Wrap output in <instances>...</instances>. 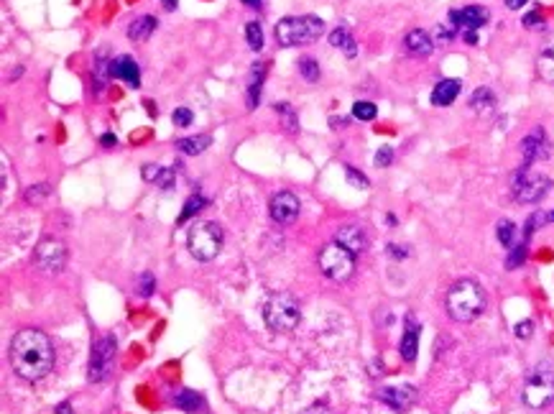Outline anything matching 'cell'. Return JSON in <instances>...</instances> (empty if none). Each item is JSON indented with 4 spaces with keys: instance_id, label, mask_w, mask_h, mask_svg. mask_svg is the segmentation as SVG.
Segmentation results:
<instances>
[{
    "instance_id": "4fadbf2b",
    "label": "cell",
    "mask_w": 554,
    "mask_h": 414,
    "mask_svg": "<svg viewBox=\"0 0 554 414\" xmlns=\"http://www.w3.org/2000/svg\"><path fill=\"white\" fill-rule=\"evenodd\" d=\"M110 77L123 79V82H128V87H133V90L141 87V69H138V62H135L133 57H128V54H120L115 59H110Z\"/></svg>"
},
{
    "instance_id": "f546056e",
    "label": "cell",
    "mask_w": 554,
    "mask_h": 414,
    "mask_svg": "<svg viewBox=\"0 0 554 414\" xmlns=\"http://www.w3.org/2000/svg\"><path fill=\"white\" fill-rule=\"evenodd\" d=\"M202 207H207V200H204L202 195H192L184 203V210H182V215H179V223H184V220H189L192 215H197Z\"/></svg>"
},
{
    "instance_id": "1f68e13d",
    "label": "cell",
    "mask_w": 554,
    "mask_h": 414,
    "mask_svg": "<svg viewBox=\"0 0 554 414\" xmlns=\"http://www.w3.org/2000/svg\"><path fill=\"white\" fill-rule=\"evenodd\" d=\"M376 105L373 102H368V100H358L353 105V118H358V120H373L376 118Z\"/></svg>"
},
{
    "instance_id": "8fae6325",
    "label": "cell",
    "mask_w": 554,
    "mask_h": 414,
    "mask_svg": "<svg viewBox=\"0 0 554 414\" xmlns=\"http://www.w3.org/2000/svg\"><path fill=\"white\" fill-rule=\"evenodd\" d=\"M299 207H302V205H299L296 195H292V192H276L269 203L271 220L278 223V225H292V223L299 218Z\"/></svg>"
},
{
    "instance_id": "7a4b0ae2",
    "label": "cell",
    "mask_w": 554,
    "mask_h": 414,
    "mask_svg": "<svg viewBox=\"0 0 554 414\" xmlns=\"http://www.w3.org/2000/svg\"><path fill=\"white\" fill-rule=\"evenodd\" d=\"M445 307L447 314L455 322H472L486 310V292H483V287H480L478 281L460 279L447 289Z\"/></svg>"
},
{
    "instance_id": "7dc6e473",
    "label": "cell",
    "mask_w": 554,
    "mask_h": 414,
    "mask_svg": "<svg viewBox=\"0 0 554 414\" xmlns=\"http://www.w3.org/2000/svg\"><path fill=\"white\" fill-rule=\"evenodd\" d=\"M54 412H57V414H75V412H72V404H69V402H61V404L57 406Z\"/></svg>"
},
{
    "instance_id": "ba28073f",
    "label": "cell",
    "mask_w": 554,
    "mask_h": 414,
    "mask_svg": "<svg viewBox=\"0 0 554 414\" xmlns=\"http://www.w3.org/2000/svg\"><path fill=\"white\" fill-rule=\"evenodd\" d=\"M552 189V179L539 177V174H529V167H521L511 179V192L513 197L524 205H534Z\"/></svg>"
},
{
    "instance_id": "c3c4849f",
    "label": "cell",
    "mask_w": 554,
    "mask_h": 414,
    "mask_svg": "<svg viewBox=\"0 0 554 414\" xmlns=\"http://www.w3.org/2000/svg\"><path fill=\"white\" fill-rule=\"evenodd\" d=\"M302 414H327V409L322 404H314V406H309V409H304Z\"/></svg>"
},
{
    "instance_id": "db71d44e",
    "label": "cell",
    "mask_w": 554,
    "mask_h": 414,
    "mask_svg": "<svg viewBox=\"0 0 554 414\" xmlns=\"http://www.w3.org/2000/svg\"><path fill=\"white\" fill-rule=\"evenodd\" d=\"M552 220H554V212H552Z\"/></svg>"
},
{
    "instance_id": "52a82bcc",
    "label": "cell",
    "mask_w": 554,
    "mask_h": 414,
    "mask_svg": "<svg viewBox=\"0 0 554 414\" xmlns=\"http://www.w3.org/2000/svg\"><path fill=\"white\" fill-rule=\"evenodd\" d=\"M319 271L332 281L350 279L355 271V254L340 243H327L319 251Z\"/></svg>"
},
{
    "instance_id": "484cf974",
    "label": "cell",
    "mask_w": 554,
    "mask_h": 414,
    "mask_svg": "<svg viewBox=\"0 0 554 414\" xmlns=\"http://www.w3.org/2000/svg\"><path fill=\"white\" fill-rule=\"evenodd\" d=\"M263 77H266V64H263V62H258V64L253 67L251 85H248V110H253L256 105H258L260 87H263Z\"/></svg>"
},
{
    "instance_id": "836d02e7",
    "label": "cell",
    "mask_w": 554,
    "mask_h": 414,
    "mask_svg": "<svg viewBox=\"0 0 554 414\" xmlns=\"http://www.w3.org/2000/svg\"><path fill=\"white\" fill-rule=\"evenodd\" d=\"M524 258H526V241L511 245V254H508V258H506V266H508V269H516V266L524 263Z\"/></svg>"
},
{
    "instance_id": "5b68a950",
    "label": "cell",
    "mask_w": 554,
    "mask_h": 414,
    "mask_svg": "<svg viewBox=\"0 0 554 414\" xmlns=\"http://www.w3.org/2000/svg\"><path fill=\"white\" fill-rule=\"evenodd\" d=\"M187 248L197 261H212L222 248V228L212 220L194 223L187 233Z\"/></svg>"
},
{
    "instance_id": "60d3db41",
    "label": "cell",
    "mask_w": 554,
    "mask_h": 414,
    "mask_svg": "<svg viewBox=\"0 0 554 414\" xmlns=\"http://www.w3.org/2000/svg\"><path fill=\"white\" fill-rule=\"evenodd\" d=\"M455 34H457V28H455L452 23H450V26H439V28H437V39H439V41H452Z\"/></svg>"
},
{
    "instance_id": "f6af8a7d",
    "label": "cell",
    "mask_w": 554,
    "mask_h": 414,
    "mask_svg": "<svg viewBox=\"0 0 554 414\" xmlns=\"http://www.w3.org/2000/svg\"><path fill=\"white\" fill-rule=\"evenodd\" d=\"M388 254L396 256V258H403V256L409 254V251H403L401 245H388Z\"/></svg>"
},
{
    "instance_id": "277c9868",
    "label": "cell",
    "mask_w": 554,
    "mask_h": 414,
    "mask_svg": "<svg viewBox=\"0 0 554 414\" xmlns=\"http://www.w3.org/2000/svg\"><path fill=\"white\" fill-rule=\"evenodd\" d=\"M299 317H302V307H299V299L289 292H276L266 299L263 305V320L271 330L276 332H289L299 325Z\"/></svg>"
},
{
    "instance_id": "bcb514c9",
    "label": "cell",
    "mask_w": 554,
    "mask_h": 414,
    "mask_svg": "<svg viewBox=\"0 0 554 414\" xmlns=\"http://www.w3.org/2000/svg\"><path fill=\"white\" fill-rule=\"evenodd\" d=\"M462 39L475 46V44H478V31H462Z\"/></svg>"
},
{
    "instance_id": "e0dca14e",
    "label": "cell",
    "mask_w": 554,
    "mask_h": 414,
    "mask_svg": "<svg viewBox=\"0 0 554 414\" xmlns=\"http://www.w3.org/2000/svg\"><path fill=\"white\" fill-rule=\"evenodd\" d=\"M403 49L409 51L412 57H429L432 49H434V41H432V36L427 31H421V28H414L406 34L403 39Z\"/></svg>"
},
{
    "instance_id": "b9f144b4",
    "label": "cell",
    "mask_w": 554,
    "mask_h": 414,
    "mask_svg": "<svg viewBox=\"0 0 554 414\" xmlns=\"http://www.w3.org/2000/svg\"><path fill=\"white\" fill-rule=\"evenodd\" d=\"M542 23H544V21H542V16H539L537 10H531V13L524 16V26H526V28H542Z\"/></svg>"
},
{
    "instance_id": "6da1fadb",
    "label": "cell",
    "mask_w": 554,
    "mask_h": 414,
    "mask_svg": "<svg viewBox=\"0 0 554 414\" xmlns=\"http://www.w3.org/2000/svg\"><path fill=\"white\" fill-rule=\"evenodd\" d=\"M10 366L26 381H39L54 368V346L41 330H21L10 340Z\"/></svg>"
},
{
    "instance_id": "e575fe53",
    "label": "cell",
    "mask_w": 554,
    "mask_h": 414,
    "mask_svg": "<svg viewBox=\"0 0 554 414\" xmlns=\"http://www.w3.org/2000/svg\"><path fill=\"white\" fill-rule=\"evenodd\" d=\"M345 177H347V182L353 187H358V189H368V177L365 174H361V171L355 169V167H345Z\"/></svg>"
},
{
    "instance_id": "9a60e30c",
    "label": "cell",
    "mask_w": 554,
    "mask_h": 414,
    "mask_svg": "<svg viewBox=\"0 0 554 414\" xmlns=\"http://www.w3.org/2000/svg\"><path fill=\"white\" fill-rule=\"evenodd\" d=\"M521 153H524V167H531L537 159H544L546 153H549L542 128H534V131L521 141Z\"/></svg>"
},
{
    "instance_id": "603a6c76",
    "label": "cell",
    "mask_w": 554,
    "mask_h": 414,
    "mask_svg": "<svg viewBox=\"0 0 554 414\" xmlns=\"http://www.w3.org/2000/svg\"><path fill=\"white\" fill-rule=\"evenodd\" d=\"M470 108L472 113H478V115H490L495 110V95L493 90H488V87H478L470 97Z\"/></svg>"
},
{
    "instance_id": "5bb4252c",
    "label": "cell",
    "mask_w": 554,
    "mask_h": 414,
    "mask_svg": "<svg viewBox=\"0 0 554 414\" xmlns=\"http://www.w3.org/2000/svg\"><path fill=\"white\" fill-rule=\"evenodd\" d=\"M381 402L391 406L394 412H406L417 402V389L414 386H386L381 391Z\"/></svg>"
},
{
    "instance_id": "f1b7e54d",
    "label": "cell",
    "mask_w": 554,
    "mask_h": 414,
    "mask_svg": "<svg viewBox=\"0 0 554 414\" xmlns=\"http://www.w3.org/2000/svg\"><path fill=\"white\" fill-rule=\"evenodd\" d=\"M245 39H248V46H251L253 51L263 49V31H260V23L248 21V26H245Z\"/></svg>"
},
{
    "instance_id": "d4e9b609",
    "label": "cell",
    "mask_w": 554,
    "mask_h": 414,
    "mask_svg": "<svg viewBox=\"0 0 554 414\" xmlns=\"http://www.w3.org/2000/svg\"><path fill=\"white\" fill-rule=\"evenodd\" d=\"M174 404L179 406V409H184V412H189V414H197V412H202L204 409V399L197 394V391H192V389H182L174 397Z\"/></svg>"
},
{
    "instance_id": "30bf717a",
    "label": "cell",
    "mask_w": 554,
    "mask_h": 414,
    "mask_svg": "<svg viewBox=\"0 0 554 414\" xmlns=\"http://www.w3.org/2000/svg\"><path fill=\"white\" fill-rule=\"evenodd\" d=\"M34 261L39 269L57 274V271H61L64 263H67V248H64V243L57 241V238H44L41 243L36 245Z\"/></svg>"
},
{
    "instance_id": "ac0fdd59",
    "label": "cell",
    "mask_w": 554,
    "mask_h": 414,
    "mask_svg": "<svg viewBox=\"0 0 554 414\" xmlns=\"http://www.w3.org/2000/svg\"><path fill=\"white\" fill-rule=\"evenodd\" d=\"M457 95H460V79H442L432 90V105L447 108V105H452L457 100Z\"/></svg>"
},
{
    "instance_id": "4316f807",
    "label": "cell",
    "mask_w": 554,
    "mask_h": 414,
    "mask_svg": "<svg viewBox=\"0 0 554 414\" xmlns=\"http://www.w3.org/2000/svg\"><path fill=\"white\" fill-rule=\"evenodd\" d=\"M537 67H539V75L544 77L546 82H554V34H552V39H549V44L542 49V54H539Z\"/></svg>"
},
{
    "instance_id": "681fc988",
    "label": "cell",
    "mask_w": 554,
    "mask_h": 414,
    "mask_svg": "<svg viewBox=\"0 0 554 414\" xmlns=\"http://www.w3.org/2000/svg\"><path fill=\"white\" fill-rule=\"evenodd\" d=\"M524 3H529V0H506V6L511 10H519V8H524Z\"/></svg>"
},
{
    "instance_id": "f907efd6",
    "label": "cell",
    "mask_w": 554,
    "mask_h": 414,
    "mask_svg": "<svg viewBox=\"0 0 554 414\" xmlns=\"http://www.w3.org/2000/svg\"><path fill=\"white\" fill-rule=\"evenodd\" d=\"M329 123H332V128H345L347 126V118H332Z\"/></svg>"
},
{
    "instance_id": "d590c367",
    "label": "cell",
    "mask_w": 554,
    "mask_h": 414,
    "mask_svg": "<svg viewBox=\"0 0 554 414\" xmlns=\"http://www.w3.org/2000/svg\"><path fill=\"white\" fill-rule=\"evenodd\" d=\"M171 120H174V126H177V128L192 126V110H189V108H177L174 113H171Z\"/></svg>"
},
{
    "instance_id": "816d5d0a",
    "label": "cell",
    "mask_w": 554,
    "mask_h": 414,
    "mask_svg": "<svg viewBox=\"0 0 554 414\" xmlns=\"http://www.w3.org/2000/svg\"><path fill=\"white\" fill-rule=\"evenodd\" d=\"M164 3V10H174L177 8V0H161Z\"/></svg>"
},
{
    "instance_id": "3957f363",
    "label": "cell",
    "mask_w": 554,
    "mask_h": 414,
    "mask_svg": "<svg viewBox=\"0 0 554 414\" xmlns=\"http://www.w3.org/2000/svg\"><path fill=\"white\" fill-rule=\"evenodd\" d=\"M274 34L281 46H302L325 34V21L319 16H286L276 23Z\"/></svg>"
},
{
    "instance_id": "f5cc1de1",
    "label": "cell",
    "mask_w": 554,
    "mask_h": 414,
    "mask_svg": "<svg viewBox=\"0 0 554 414\" xmlns=\"http://www.w3.org/2000/svg\"><path fill=\"white\" fill-rule=\"evenodd\" d=\"M245 6H251V8H260V3H263V0H243Z\"/></svg>"
},
{
    "instance_id": "7402d4cb",
    "label": "cell",
    "mask_w": 554,
    "mask_h": 414,
    "mask_svg": "<svg viewBox=\"0 0 554 414\" xmlns=\"http://www.w3.org/2000/svg\"><path fill=\"white\" fill-rule=\"evenodd\" d=\"M212 144V135L202 133V135H189V138H179L177 149L184 156H197V153H204Z\"/></svg>"
},
{
    "instance_id": "7bdbcfd3",
    "label": "cell",
    "mask_w": 554,
    "mask_h": 414,
    "mask_svg": "<svg viewBox=\"0 0 554 414\" xmlns=\"http://www.w3.org/2000/svg\"><path fill=\"white\" fill-rule=\"evenodd\" d=\"M531 330H534V322L524 320L516 325V338H531Z\"/></svg>"
},
{
    "instance_id": "cb8c5ba5",
    "label": "cell",
    "mask_w": 554,
    "mask_h": 414,
    "mask_svg": "<svg viewBox=\"0 0 554 414\" xmlns=\"http://www.w3.org/2000/svg\"><path fill=\"white\" fill-rule=\"evenodd\" d=\"M143 179L146 182H156L159 187L169 189L174 185V169H166V167H159V164H146L143 167Z\"/></svg>"
},
{
    "instance_id": "f35d334b",
    "label": "cell",
    "mask_w": 554,
    "mask_h": 414,
    "mask_svg": "<svg viewBox=\"0 0 554 414\" xmlns=\"http://www.w3.org/2000/svg\"><path fill=\"white\" fill-rule=\"evenodd\" d=\"M373 161H376V167H388V164L394 161V149H391V146H381Z\"/></svg>"
},
{
    "instance_id": "44dd1931",
    "label": "cell",
    "mask_w": 554,
    "mask_h": 414,
    "mask_svg": "<svg viewBox=\"0 0 554 414\" xmlns=\"http://www.w3.org/2000/svg\"><path fill=\"white\" fill-rule=\"evenodd\" d=\"M105 57H108V49H100L97 51V57H95V67H93L95 93H102L105 85H108V79H110V62L105 59Z\"/></svg>"
},
{
    "instance_id": "4dcf8cb0",
    "label": "cell",
    "mask_w": 554,
    "mask_h": 414,
    "mask_svg": "<svg viewBox=\"0 0 554 414\" xmlns=\"http://www.w3.org/2000/svg\"><path fill=\"white\" fill-rule=\"evenodd\" d=\"M299 75L307 79V82H317L319 79V64L312 57H304L302 62H299Z\"/></svg>"
},
{
    "instance_id": "2e32d148",
    "label": "cell",
    "mask_w": 554,
    "mask_h": 414,
    "mask_svg": "<svg viewBox=\"0 0 554 414\" xmlns=\"http://www.w3.org/2000/svg\"><path fill=\"white\" fill-rule=\"evenodd\" d=\"M335 243L345 245L350 254H363L365 248H368V238H365V233H363L358 225H343V228L337 230L335 236Z\"/></svg>"
},
{
    "instance_id": "d6a6232c",
    "label": "cell",
    "mask_w": 554,
    "mask_h": 414,
    "mask_svg": "<svg viewBox=\"0 0 554 414\" xmlns=\"http://www.w3.org/2000/svg\"><path fill=\"white\" fill-rule=\"evenodd\" d=\"M513 238H516V225H513L511 220H501V223H498V241H501L506 248H511Z\"/></svg>"
},
{
    "instance_id": "8d00e7d4",
    "label": "cell",
    "mask_w": 554,
    "mask_h": 414,
    "mask_svg": "<svg viewBox=\"0 0 554 414\" xmlns=\"http://www.w3.org/2000/svg\"><path fill=\"white\" fill-rule=\"evenodd\" d=\"M276 113H281V115L286 118V128H289V131H296V115H294V110H292L289 102H278Z\"/></svg>"
},
{
    "instance_id": "ee69618b",
    "label": "cell",
    "mask_w": 554,
    "mask_h": 414,
    "mask_svg": "<svg viewBox=\"0 0 554 414\" xmlns=\"http://www.w3.org/2000/svg\"><path fill=\"white\" fill-rule=\"evenodd\" d=\"M100 144H102V146H108V149H110V146H118V138H115V135H113V133H105V135H102V138H100Z\"/></svg>"
},
{
    "instance_id": "9c48e42d",
    "label": "cell",
    "mask_w": 554,
    "mask_h": 414,
    "mask_svg": "<svg viewBox=\"0 0 554 414\" xmlns=\"http://www.w3.org/2000/svg\"><path fill=\"white\" fill-rule=\"evenodd\" d=\"M115 353H118V343L115 338H100L93 346V353H90V366H87V379L93 384H100L110 376L113 366H115Z\"/></svg>"
},
{
    "instance_id": "ab89813d",
    "label": "cell",
    "mask_w": 554,
    "mask_h": 414,
    "mask_svg": "<svg viewBox=\"0 0 554 414\" xmlns=\"http://www.w3.org/2000/svg\"><path fill=\"white\" fill-rule=\"evenodd\" d=\"M46 195H49V185H36L26 192V200H28V203H39V200H44Z\"/></svg>"
},
{
    "instance_id": "7c38bea8",
    "label": "cell",
    "mask_w": 554,
    "mask_h": 414,
    "mask_svg": "<svg viewBox=\"0 0 554 414\" xmlns=\"http://www.w3.org/2000/svg\"><path fill=\"white\" fill-rule=\"evenodd\" d=\"M488 8L483 6H468V8H460V10H452L450 13V23L457 28V31H478L483 26L488 23Z\"/></svg>"
},
{
    "instance_id": "8992f818",
    "label": "cell",
    "mask_w": 554,
    "mask_h": 414,
    "mask_svg": "<svg viewBox=\"0 0 554 414\" xmlns=\"http://www.w3.org/2000/svg\"><path fill=\"white\" fill-rule=\"evenodd\" d=\"M554 399V371L549 364L534 366L524 384V404L529 409H544Z\"/></svg>"
},
{
    "instance_id": "74e56055",
    "label": "cell",
    "mask_w": 554,
    "mask_h": 414,
    "mask_svg": "<svg viewBox=\"0 0 554 414\" xmlns=\"http://www.w3.org/2000/svg\"><path fill=\"white\" fill-rule=\"evenodd\" d=\"M153 289H156V279H153V274H143L141 276V287H138V294L141 297H151L153 294Z\"/></svg>"
},
{
    "instance_id": "d6986e66",
    "label": "cell",
    "mask_w": 554,
    "mask_h": 414,
    "mask_svg": "<svg viewBox=\"0 0 554 414\" xmlns=\"http://www.w3.org/2000/svg\"><path fill=\"white\" fill-rule=\"evenodd\" d=\"M419 325L414 322V317H406V330L401 335V358L403 361H414L417 358V350H419Z\"/></svg>"
},
{
    "instance_id": "83f0119b",
    "label": "cell",
    "mask_w": 554,
    "mask_h": 414,
    "mask_svg": "<svg viewBox=\"0 0 554 414\" xmlns=\"http://www.w3.org/2000/svg\"><path fill=\"white\" fill-rule=\"evenodd\" d=\"M329 44H332L335 49H345L347 57H355V54H358V49H355V39L350 36V31H347L345 26H340V28H335V31L329 34Z\"/></svg>"
},
{
    "instance_id": "ffe728a7",
    "label": "cell",
    "mask_w": 554,
    "mask_h": 414,
    "mask_svg": "<svg viewBox=\"0 0 554 414\" xmlns=\"http://www.w3.org/2000/svg\"><path fill=\"white\" fill-rule=\"evenodd\" d=\"M156 18L153 16H138L131 21V26H128V39L131 41H149L151 39V34L156 31Z\"/></svg>"
}]
</instances>
